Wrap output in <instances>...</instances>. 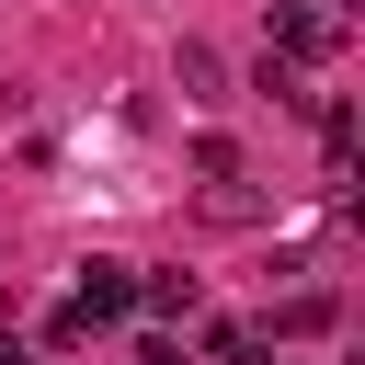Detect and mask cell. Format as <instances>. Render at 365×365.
Segmentation results:
<instances>
[{"mask_svg":"<svg viewBox=\"0 0 365 365\" xmlns=\"http://www.w3.org/2000/svg\"><path fill=\"white\" fill-rule=\"evenodd\" d=\"M217 80H228V68H217V46H182V91H194V103H217Z\"/></svg>","mask_w":365,"mask_h":365,"instance_id":"obj_6","label":"cell"},{"mask_svg":"<svg viewBox=\"0 0 365 365\" xmlns=\"http://www.w3.org/2000/svg\"><path fill=\"white\" fill-rule=\"evenodd\" d=\"M137 308V285H125V262H80V285H68V308L46 319V342H91L103 319H125Z\"/></svg>","mask_w":365,"mask_h":365,"instance_id":"obj_1","label":"cell"},{"mask_svg":"<svg viewBox=\"0 0 365 365\" xmlns=\"http://www.w3.org/2000/svg\"><path fill=\"white\" fill-rule=\"evenodd\" d=\"M137 365H182V342H171V331H148V342H137Z\"/></svg>","mask_w":365,"mask_h":365,"instance_id":"obj_7","label":"cell"},{"mask_svg":"<svg viewBox=\"0 0 365 365\" xmlns=\"http://www.w3.org/2000/svg\"><path fill=\"white\" fill-rule=\"evenodd\" d=\"M137 308H148V319H194V308H205V285H194V274H148V285H137Z\"/></svg>","mask_w":365,"mask_h":365,"instance_id":"obj_3","label":"cell"},{"mask_svg":"<svg viewBox=\"0 0 365 365\" xmlns=\"http://www.w3.org/2000/svg\"><path fill=\"white\" fill-rule=\"evenodd\" d=\"M274 34H285V57H342V34H354V23H342V0H285V11H274Z\"/></svg>","mask_w":365,"mask_h":365,"instance_id":"obj_2","label":"cell"},{"mask_svg":"<svg viewBox=\"0 0 365 365\" xmlns=\"http://www.w3.org/2000/svg\"><path fill=\"white\" fill-rule=\"evenodd\" d=\"M217 365H274V331H251V319H228V331H217Z\"/></svg>","mask_w":365,"mask_h":365,"instance_id":"obj_4","label":"cell"},{"mask_svg":"<svg viewBox=\"0 0 365 365\" xmlns=\"http://www.w3.org/2000/svg\"><path fill=\"white\" fill-rule=\"evenodd\" d=\"M274 331H285V342H308V331H331V297H285V308H274Z\"/></svg>","mask_w":365,"mask_h":365,"instance_id":"obj_5","label":"cell"}]
</instances>
